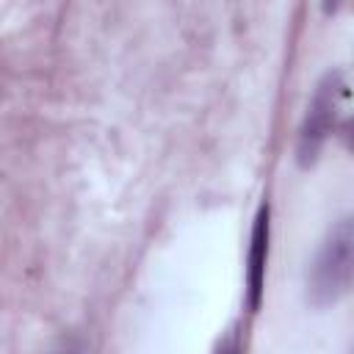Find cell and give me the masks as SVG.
Here are the masks:
<instances>
[{
    "mask_svg": "<svg viewBox=\"0 0 354 354\" xmlns=\"http://www.w3.org/2000/svg\"><path fill=\"white\" fill-rule=\"evenodd\" d=\"M351 221L343 218L324 241L315 263H313V274H310V299L318 307L335 304L337 299H343L348 293L351 285Z\"/></svg>",
    "mask_w": 354,
    "mask_h": 354,
    "instance_id": "6da1fadb",
    "label": "cell"
},
{
    "mask_svg": "<svg viewBox=\"0 0 354 354\" xmlns=\"http://www.w3.org/2000/svg\"><path fill=\"white\" fill-rule=\"evenodd\" d=\"M346 100V83H343V72H329L324 77V83L315 91V100L310 105V113L304 119L301 136H299V160L301 166L313 163L326 141V136L335 127V116L340 102Z\"/></svg>",
    "mask_w": 354,
    "mask_h": 354,
    "instance_id": "7a4b0ae2",
    "label": "cell"
},
{
    "mask_svg": "<svg viewBox=\"0 0 354 354\" xmlns=\"http://www.w3.org/2000/svg\"><path fill=\"white\" fill-rule=\"evenodd\" d=\"M266 257H268V207H260L252 249H249V307L257 310L263 299V279H266Z\"/></svg>",
    "mask_w": 354,
    "mask_h": 354,
    "instance_id": "3957f363",
    "label": "cell"
},
{
    "mask_svg": "<svg viewBox=\"0 0 354 354\" xmlns=\"http://www.w3.org/2000/svg\"><path fill=\"white\" fill-rule=\"evenodd\" d=\"M337 6H340V0H324V8H326L329 14H332V11L337 8Z\"/></svg>",
    "mask_w": 354,
    "mask_h": 354,
    "instance_id": "277c9868",
    "label": "cell"
}]
</instances>
